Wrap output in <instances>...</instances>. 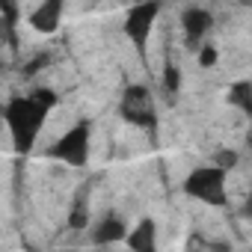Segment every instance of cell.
<instances>
[{
  "label": "cell",
  "mask_w": 252,
  "mask_h": 252,
  "mask_svg": "<svg viewBox=\"0 0 252 252\" xmlns=\"http://www.w3.org/2000/svg\"><path fill=\"white\" fill-rule=\"evenodd\" d=\"M63 6H65L63 0H39V6L27 15L30 27L42 36H54L63 24Z\"/></svg>",
  "instance_id": "obj_7"
},
{
  "label": "cell",
  "mask_w": 252,
  "mask_h": 252,
  "mask_svg": "<svg viewBox=\"0 0 252 252\" xmlns=\"http://www.w3.org/2000/svg\"><path fill=\"white\" fill-rule=\"evenodd\" d=\"M54 107H57V92L48 86H39L30 95H18L6 104L3 119H6V128H9V137H12V146L18 155L33 152V146L45 128V119Z\"/></svg>",
  "instance_id": "obj_1"
},
{
  "label": "cell",
  "mask_w": 252,
  "mask_h": 252,
  "mask_svg": "<svg viewBox=\"0 0 252 252\" xmlns=\"http://www.w3.org/2000/svg\"><path fill=\"white\" fill-rule=\"evenodd\" d=\"M89 140H92V125L83 119V122L71 125L68 131H63V134L45 149V158L80 169V166L89 163Z\"/></svg>",
  "instance_id": "obj_3"
},
{
  "label": "cell",
  "mask_w": 252,
  "mask_h": 252,
  "mask_svg": "<svg viewBox=\"0 0 252 252\" xmlns=\"http://www.w3.org/2000/svg\"><path fill=\"white\" fill-rule=\"evenodd\" d=\"M0 12H3V30H6V39L9 45L15 42V24H18V0H0Z\"/></svg>",
  "instance_id": "obj_12"
},
{
  "label": "cell",
  "mask_w": 252,
  "mask_h": 252,
  "mask_svg": "<svg viewBox=\"0 0 252 252\" xmlns=\"http://www.w3.org/2000/svg\"><path fill=\"white\" fill-rule=\"evenodd\" d=\"M237 3H240V6H252V0H237Z\"/></svg>",
  "instance_id": "obj_17"
},
{
  "label": "cell",
  "mask_w": 252,
  "mask_h": 252,
  "mask_svg": "<svg viewBox=\"0 0 252 252\" xmlns=\"http://www.w3.org/2000/svg\"><path fill=\"white\" fill-rule=\"evenodd\" d=\"M214 163H220L222 169H231V166L237 163V155H234V152H220V155L214 158Z\"/></svg>",
  "instance_id": "obj_15"
},
{
  "label": "cell",
  "mask_w": 252,
  "mask_h": 252,
  "mask_svg": "<svg viewBox=\"0 0 252 252\" xmlns=\"http://www.w3.org/2000/svg\"><path fill=\"white\" fill-rule=\"evenodd\" d=\"M119 116L128 125H134V128L155 131L158 128V107H155V98H152L149 86H143V83L125 86L122 101H119Z\"/></svg>",
  "instance_id": "obj_4"
},
{
  "label": "cell",
  "mask_w": 252,
  "mask_h": 252,
  "mask_svg": "<svg viewBox=\"0 0 252 252\" xmlns=\"http://www.w3.org/2000/svg\"><path fill=\"white\" fill-rule=\"evenodd\" d=\"M89 225V205H86V193H80L74 202H71V211H68V228H86Z\"/></svg>",
  "instance_id": "obj_11"
},
{
  "label": "cell",
  "mask_w": 252,
  "mask_h": 252,
  "mask_svg": "<svg viewBox=\"0 0 252 252\" xmlns=\"http://www.w3.org/2000/svg\"><path fill=\"white\" fill-rule=\"evenodd\" d=\"M158 12H160V3L158 0H143V3H134L128 9L122 21V33L140 54L146 51L149 39H152V30H155V21H158Z\"/></svg>",
  "instance_id": "obj_5"
},
{
  "label": "cell",
  "mask_w": 252,
  "mask_h": 252,
  "mask_svg": "<svg viewBox=\"0 0 252 252\" xmlns=\"http://www.w3.org/2000/svg\"><path fill=\"white\" fill-rule=\"evenodd\" d=\"M217 60H220V54H217V48H214L211 42H205V45L199 48V65H202V68H211V65H214Z\"/></svg>",
  "instance_id": "obj_14"
},
{
  "label": "cell",
  "mask_w": 252,
  "mask_h": 252,
  "mask_svg": "<svg viewBox=\"0 0 252 252\" xmlns=\"http://www.w3.org/2000/svg\"><path fill=\"white\" fill-rule=\"evenodd\" d=\"M225 101H228L231 107H237L243 116L252 119V80H234V83L228 86Z\"/></svg>",
  "instance_id": "obj_10"
},
{
  "label": "cell",
  "mask_w": 252,
  "mask_h": 252,
  "mask_svg": "<svg viewBox=\"0 0 252 252\" xmlns=\"http://www.w3.org/2000/svg\"><path fill=\"white\" fill-rule=\"evenodd\" d=\"M125 237H128V225H125V220L116 217V214H107V217L98 220V225L92 228V243H98V246L125 243Z\"/></svg>",
  "instance_id": "obj_8"
},
{
  "label": "cell",
  "mask_w": 252,
  "mask_h": 252,
  "mask_svg": "<svg viewBox=\"0 0 252 252\" xmlns=\"http://www.w3.org/2000/svg\"><path fill=\"white\" fill-rule=\"evenodd\" d=\"M243 217L246 220H252V193L246 196V202H243Z\"/></svg>",
  "instance_id": "obj_16"
},
{
  "label": "cell",
  "mask_w": 252,
  "mask_h": 252,
  "mask_svg": "<svg viewBox=\"0 0 252 252\" xmlns=\"http://www.w3.org/2000/svg\"><path fill=\"white\" fill-rule=\"evenodd\" d=\"M160 86H163V92H166L169 98L178 95V89H181V71H178L175 63H166V65H163V71H160Z\"/></svg>",
  "instance_id": "obj_13"
},
{
  "label": "cell",
  "mask_w": 252,
  "mask_h": 252,
  "mask_svg": "<svg viewBox=\"0 0 252 252\" xmlns=\"http://www.w3.org/2000/svg\"><path fill=\"white\" fill-rule=\"evenodd\" d=\"M125 243H128L134 252H152V249L158 246V225H155V220H152V217H143V220L128 231Z\"/></svg>",
  "instance_id": "obj_9"
},
{
  "label": "cell",
  "mask_w": 252,
  "mask_h": 252,
  "mask_svg": "<svg viewBox=\"0 0 252 252\" xmlns=\"http://www.w3.org/2000/svg\"><path fill=\"white\" fill-rule=\"evenodd\" d=\"M228 169H222L220 163L211 166H196L187 178H184V193L190 199H199L211 208H225L228 205V187H225Z\"/></svg>",
  "instance_id": "obj_2"
},
{
  "label": "cell",
  "mask_w": 252,
  "mask_h": 252,
  "mask_svg": "<svg viewBox=\"0 0 252 252\" xmlns=\"http://www.w3.org/2000/svg\"><path fill=\"white\" fill-rule=\"evenodd\" d=\"M211 27H214V15L208 12V9H202V6H187L184 12H181V30H184V42H187V48L190 51H199L205 42V36L211 33Z\"/></svg>",
  "instance_id": "obj_6"
}]
</instances>
